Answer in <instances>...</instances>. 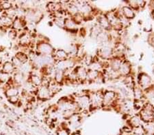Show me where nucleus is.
Returning <instances> with one entry per match:
<instances>
[{"label": "nucleus", "mask_w": 154, "mask_h": 135, "mask_svg": "<svg viewBox=\"0 0 154 135\" xmlns=\"http://www.w3.org/2000/svg\"><path fill=\"white\" fill-rule=\"evenodd\" d=\"M95 40L97 42L99 45L101 46V45H106V44L108 43L109 42H110L111 38L108 31L103 30L98 34V36H97Z\"/></svg>", "instance_id": "nucleus-16"}, {"label": "nucleus", "mask_w": 154, "mask_h": 135, "mask_svg": "<svg viewBox=\"0 0 154 135\" xmlns=\"http://www.w3.org/2000/svg\"><path fill=\"white\" fill-rule=\"evenodd\" d=\"M78 25L77 24L71 17L65 19L64 22V29L71 34H78Z\"/></svg>", "instance_id": "nucleus-11"}, {"label": "nucleus", "mask_w": 154, "mask_h": 135, "mask_svg": "<svg viewBox=\"0 0 154 135\" xmlns=\"http://www.w3.org/2000/svg\"><path fill=\"white\" fill-rule=\"evenodd\" d=\"M1 67H2V66H0V70H1Z\"/></svg>", "instance_id": "nucleus-45"}, {"label": "nucleus", "mask_w": 154, "mask_h": 135, "mask_svg": "<svg viewBox=\"0 0 154 135\" xmlns=\"http://www.w3.org/2000/svg\"><path fill=\"white\" fill-rule=\"evenodd\" d=\"M131 135H133V134H131Z\"/></svg>", "instance_id": "nucleus-46"}, {"label": "nucleus", "mask_w": 154, "mask_h": 135, "mask_svg": "<svg viewBox=\"0 0 154 135\" xmlns=\"http://www.w3.org/2000/svg\"><path fill=\"white\" fill-rule=\"evenodd\" d=\"M0 4H1L2 8L4 12H6L8 10L14 8V6L13 3L10 1H0Z\"/></svg>", "instance_id": "nucleus-29"}, {"label": "nucleus", "mask_w": 154, "mask_h": 135, "mask_svg": "<svg viewBox=\"0 0 154 135\" xmlns=\"http://www.w3.org/2000/svg\"><path fill=\"white\" fill-rule=\"evenodd\" d=\"M11 75L0 70V83H6L11 79Z\"/></svg>", "instance_id": "nucleus-33"}, {"label": "nucleus", "mask_w": 154, "mask_h": 135, "mask_svg": "<svg viewBox=\"0 0 154 135\" xmlns=\"http://www.w3.org/2000/svg\"><path fill=\"white\" fill-rule=\"evenodd\" d=\"M91 100V110L98 109L103 107V91L89 92Z\"/></svg>", "instance_id": "nucleus-4"}, {"label": "nucleus", "mask_w": 154, "mask_h": 135, "mask_svg": "<svg viewBox=\"0 0 154 135\" xmlns=\"http://www.w3.org/2000/svg\"><path fill=\"white\" fill-rule=\"evenodd\" d=\"M53 57L54 58V60H55L56 62L59 61L65 60L66 59L69 58L68 53L66 52V50H64V49L63 48L56 49L55 51H54Z\"/></svg>", "instance_id": "nucleus-17"}, {"label": "nucleus", "mask_w": 154, "mask_h": 135, "mask_svg": "<svg viewBox=\"0 0 154 135\" xmlns=\"http://www.w3.org/2000/svg\"><path fill=\"white\" fill-rule=\"evenodd\" d=\"M153 106V105L151 103L146 102L143 109L139 111L138 114L144 123L154 122V114L152 110Z\"/></svg>", "instance_id": "nucleus-3"}, {"label": "nucleus", "mask_w": 154, "mask_h": 135, "mask_svg": "<svg viewBox=\"0 0 154 135\" xmlns=\"http://www.w3.org/2000/svg\"><path fill=\"white\" fill-rule=\"evenodd\" d=\"M14 56H15L17 58H18L19 61H21L22 63H27V62H28V61H29V58H28V54L23 52V51H18L15 53Z\"/></svg>", "instance_id": "nucleus-27"}, {"label": "nucleus", "mask_w": 154, "mask_h": 135, "mask_svg": "<svg viewBox=\"0 0 154 135\" xmlns=\"http://www.w3.org/2000/svg\"><path fill=\"white\" fill-rule=\"evenodd\" d=\"M127 123H128V125H129L132 128L138 126H143L144 124V122L138 113L130 115L128 121H127Z\"/></svg>", "instance_id": "nucleus-12"}, {"label": "nucleus", "mask_w": 154, "mask_h": 135, "mask_svg": "<svg viewBox=\"0 0 154 135\" xmlns=\"http://www.w3.org/2000/svg\"><path fill=\"white\" fill-rule=\"evenodd\" d=\"M35 51L38 55L48 56L53 55L56 49L54 48L48 40L37 41L36 43Z\"/></svg>", "instance_id": "nucleus-1"}, {"label": "nucleus", "mask_w": 154, "mask_h": 135, "mask_svg": "<svg viewBox=\"0 0 154 135\" xmlns=\"http://www.w3.org/2000/svg\"><path fill=\"white\" fill-rule=\"evenodd\" d=\"M137 85L141 89L145 91L153 85L152 83V78L148 74L145 72H140L138 75Z\"/></svg>", "instance_id": "nucleus-5"}, {"label": "nucleus", "mask_w": 154, "mask_h": 135, "mask_svg": "<svg viewBox=\"0 0 154 135\" xmlns=\"http://www.w3.org/2000/svg\"><path fill=\"white\" fill-rule=\"evenodd\" d=\"M7 33V29L0 26V36H4Z\"/></svg>", "instance_id": "nucleus-41"}, {"label": "nucleus", "mask_w": 154, "mask_h": 135, "mask_svg": "<svg viewBox=\"0 0 154 135\" xmlns=\"http://www.w3.org/2000/svg\"><path fill=\"white\" fill-rule=\"evenodd\" d=\"M4 94L7 98L14 95H19L20 94L19 88L17 87H8L4 92Z\"/></svg>", "instance_id": "nucleus-24"}, {"label": "nucleus", "mask_w": 154, "mask_h": 135, "mask_svg": "<svg viewBox=\"0 0 154 135\" xmlns=\"http://www.w3.org/2000/svg\"><path fill=\"white\" fill-rule=\"evenodd\" d=\"M70 135H82L81 132L78 131H75L73 132H71Z\"/></svg>", "instance_id": "nucleus-42"}, {"label": "nucleus", "mask_w": 154, "mask_h": 135, "mask_svg": "<svg viewBox=\"0 0 154 135\" xmlns=\"http://www.w3.org/2000/svg\"><path fill=\"white\" fill-rule=\"evenodd\" d=\"M46 9L51 15L57 13L60 11L63 10L62 8V4L59 1H50L48 2L46 6Z\"/></svg>", "instance_id": "nucleus-13"}, {"label": "nucleus", "mask_w": 154, "mask_h": 135, "mask_svg": "<svg viewBox=\"0 0 154 135\" xmlns=\"http://www.w3.org/2000/svg\"><path fill=\"white\" fill-rule=\"evenodd\" d=\"M118 72L119 75H120L121 78H124L128 77V76L131 75V72H132V66H131L130 61L127 60L126 59H125L123 61L122 63H121V67L119 68Z\"/></svg>", "instance_id": "nucleus-7"}, {"label": "nucleus", "mask_w": 154, "mask_h": 135, "mask_svg": "<svg viewBox=\"0 0 154 135\" xmlns=\"http://www.w3.org/2000/svg\"><path fill=\"white\" fill-rule=\"evenodd\" d=\"M13 20L11 18H10L8 16L5 15L4 13L0 16V26L3 27L6 29H11Z\"/></svg>", "instance_id": "nucleus-21"}, {"label": "nucleus", "mask_w": 154, "mask_h": 135, "mask_svg": "<svg viewBox=\"0 0 154 135\" xmlns=\"http://www.w3.org/2000/svg\"><path fill=\"white\" fill-rule=\"evenodd\" d=\"M54 23L59 28H64V22H65V18L64 17H54L53 18Z\"/></svg>", "instance_id": "nucleus-28"}, {"label": "nucleus", "mask_w": 154, "mask_h": 135, "mask_svg": "<svg viewBox=\"0 0 154 135\" xmlns=\"http://www.w3.org/2000/svg\"><path fill=\"white\" fill-rule=\"evenodd\" d=\"M97 24L98 25L102 30L109 31L111 29V26L108 21V19L106 18L105 14L99 13L97 16H96Z\"/></svg>", "instance_id": "nucleus-8"}, {"label": "nucleus", "mask_w": 154, "mask_h": 135, "mask_svg": "<svg viewBox=\"0 0 154 135\" xmlns=\"http://www.w3.org/2000/svg\"><path fill=\"white\" fill-rule=\"evenodd\" d=\"M11 61L12 62V64H13L14 67H15L16 69H17V70H19V68H21V66H22V64H23V63H22L21 61H19V59L17 58L14 55L11 58Z\"/></svg>", "instance_id": "nucleus-35"}, {"label": "nucleus", "mask_w": 154, "mask_h": 135, "mask_svg": "<svg viewBox=\"0 0 154 135\" xmlns=\"http://www.w3.org/2000/svg\"><path fill=\"white\" fill-rule=\"evenodd\" d=\"M149 43L154 47V34H151L149 36Z\"/></svg>", "instance_id": "nucleus-40"}, {"label": "nucleus", "mask_w": 154, "mask_h": 135, "mask_svg": "<svg viewBox=\"0 0 154 135\" xmlns=\"http://www.w3.org/2000/svg\"><path fill=\"white\" fill-rule=\"evenodd\" d=\"M54 95L51 93V90L47 86L41 85L37 88L36 92V99L40 100V101H46V100H49Z\"/></svg>", "instance_id": "nucleus-6"}, {"label": "nucleus", "mask_w": 154, "mask_h": 135, "mask_svg": "<svg viewBox=\"0 0 154 135\" xmlns=\"http://www.w3.org/2000/svg\"><path fill=\"white\" fill-rule=\"evenodd\" d=\"M131 134L133 135H145V131L143 126H138L132 128Z\"/></svg>", "instance_id": "nucleus-32"}, {"label": "nucleus", "mask_w": 154, "mask_h": 135, "mask_svg": "<svg viewBox=\"0 0 154 135\" xmlns=\"http://www.w3.org/2000/svg\"><path fill=\"white\" fill-rule=\"evenodd\" d=\"M119 98L118 93L114 90L103 91V107H112L113 104Z\"/></svg>", "instance_id": "nucleus-2"}, {"label": "nucleus", "mask_w": 154, "mask_h": 135, "mask_svg": "<svg viewBox=\"0 0 154 135\" xmlns=\"http://www.w3.org/2000/svg\"><path fill=\"white\" fill-rule=\"evenodd\" d=\"M6 124L7 126H8L10 128H13L15 126V123H14V121H12L11 119H8L7 120L6 122Z\"/></svg>", "instance_id": "nucleus-39"}, {"label": "nucleus", "mask_w": 154, "mask_h": 135, "mask_svg": "<svg viewBox=\"0 0 154 135\" xmlns=\"http://www.w3.org/2000/svg\"><path fill=\"white\" fill-rule=\"evenodd\" d=\"M28 80L33 85L34 87L38 88L42 85L43 83V76L39 75H35V74H30L29 75Z\"/></svg>", "instance_id": "nucleus-19"}, {"label": "nucleus", "mask_w": 154, "mask_h": 135, "mask_svg": "<svg viewBox=\"0 0 154 135\" xmlns=\"http://www.w3.org/2000/svg\"><path fill=\"white\" fill-rule=\"evenodd\" d=\"M143 127L145 131V135H154V122L144 123Z\"/></svg>", "instance_id": "nucleus-26"}, {"label": "nucleus", "mask_w": 154, "mask_h": 135, "mask_svg": "<svg viewBox=\"0 0 154 135\" xmlns=\"http://www.w3.org/2000/svg\"><path fill=\"white\" fill-rule=\"evenodd\" d=\"M144 94H145V99L146 101L150 103L154 102V86L152 85L147 90L144 91Z\"/></svg>", "instance_id": "nucleus-25"}, {"label": "nucleus", "mask_w": 154, "mask_h": 135, "mask_svg": "<svg viewBox=\"0 0 154 135\" xmlns=\"http://www.w3.org/2000/svg\"><path fill=\"white\" fill-rule=\"evenodd\" d=\"M8 102L11 103V104H12V105H16V106H17L20 102V100H21V97H20L19 95H14V96H12L11 98H8Z\"/></svg>", "instance_id": "nucleus-34"}, {"label": "nucleus", "mask_w": 154, "mask_h": 135, "mask_svg": "<svg viewBox=\"0 0 154 135\" xmlns=\"http://www.w3.org/2000/svg\"><path fill=\"white\" fill-rule=\"evenodd\" d=\"M74 69H75V71L76 72L78 82L81 83L86 82L87 72H88V69H87V68L82 65H77Z\"/></svg>", "instance_id": "nucleus-9"}, {"label": "nucleus", "mask_w": 154, "mask_h": 135, "mask_svg": "<svg viewBox=\"0 0 154 135\" xmlns=\"http://www.w3.org/2000/svg\"><path fill=\"white\" fill-rule=\"evenodd\" d=\"M1 70L3 71L4 72L8 74V75H11L16 72L17 69H16L15 67L12 64L11 61H6L4 63H2Z\"/></svg>", "instance_id": "nucleus-18"}, {"label": "nucleus", "mask_w": 154, "mask_h": 135, "mask_svg": "<svg viewBox=\"0 0 154 135\" xmlns=\"http://www.w3.org/2000/svg\"><path fill=\"white\" fill-rule=\"evenodd\" d=\"M7 36H8V38L11 40H15L18 39L19 36V33L18 31L12 29H9V30L7 31Z\"/></svg>", "instance_id": "nucleus-31"}, {"label": "nucleus", "mask_w": 154, "mask_h": 135, "mask_svg": "<svg viewBox=\"0 0 154 135\" xmlns=\"http://www.w3.org/2000/svg\"><path fill=\"white\" fill-rule=\"evenodd\" d=\"M53 79L58 84L60 85H63L64 82V80H65V72H64V71L56 69L53 77Z\"/></svg>", "instance_id": "nucleus-22"}, {"label": "nucleus", "mask_w": 154, "mask_h": 135, "mask_svg": "<svg viewBox=\"0 0 154 135\" xmlns=\"http://www.w3.org/2000/svg\"><path fill=\"white\" fill-rule=\"evenodd\" d=\"M125 60L124 57H114L110 60L108 61V68H110L111 70L118 72L119 68L121 67V63L123 61Z\"/></svg>", "instance_id": "nucleus-14"}, {"label": "nucleus", "mask_w": 154, "mask_h": 135, "mask_svg": "<svg viewBox=\"0 0 154 135\" xmlns=\"http://www.w3.org/2000/svg\"><path fill=\"white\" fill-rule=\"evenodd\" d=\"M101 72H96V71L88 70V72H87V78H86V82L88 83H95L97 78L99 77Z\"/></svg>", "instance_id": "nucleus-23"}, {"label": "nucleus", "mask_w": 154, "mask_h": 135, "mask_svg": "<svg viewBox=\"0 0 154 135\" xmlns=\"http://www.w3.org/2000/svg\"><path fill=\"white\" fill-rule=\"evenodd\" d=\"M133 93V100H145V94H144V90L141 89L139 86L136 84L134 87L132 89Z\"/></svg>", "instance_id": "nucleus-20"}, {"label": "nucleus", "mask_w": 154, "mask_h": 135, "mask_svg": "<svg viewBox=\"0 0 154 135\" xmlns=\"http://www.w3.org/2000/svg\"><path fill=\"white\" fill-rule=\"evenodd\" d=\"M126 5H128V6H130L131 8H132L134 10H139L137 1H126Z\"/></svg>", "instance_id": "nucleus-37"}, {"label": "nucleus", "mask_w": 154, "mask_h": 135, "mask_svg": "<svg viewBox=\"0 0 154 135\" xmlns=\"http://www.w3.org/2000/svg\"><path fill=\"white\" fill-rule=\"evenodd\" d=\"M151 16H152V17L154 19V10H151Z\"/></svg>", "instance_id": "nucleus-43"}, {"label": "nucleus", "mask_w": 154, "mask_h": 135, "mask_svg": "<svg viewBox=\"0 0 154 135\" xmlns=\"http://www.w3.org/2000/svg\"><path fill=\"white\" fill-rule=\"evenodd\" d=\"M27 26V21L24 17H16L13 20L11 29L18 32L24 30Z\"/></svg>", "instance_id": "nucleus-10"}, {"label": "nucleus", "mask_w": 154, "mask_h": 135, "mask_svg": "<svg viewBox=\"0 0 154 135\" xmlns=\"http://www.w3.org/2000/svg\"><path fill=\"white\" fill-rule=\"evenodd\" d=\"M137 4L139 10H142L146 6V2L145 1H140V0H139V1H137Z\"/></svg>", "instance_id": "nucleus-38"}, {"label": "nucleus", "mask_w": 154, "mask_h": 135, "mask_svg": "<svg viewBox=\"0 0 154 135\" xmlns=\"http://www.w3.org/2000/svg\"><path fill=\"white\" fill-rule=\"evenodd\" d=\"M71 132L68 128H63L58 127L56 131V135H70Z\"/></svg>", "instance_id": "nucleus-36"}, {"label": "nucleus", "mask_w": 154, "mask_h": 135, "mask_svg": "<svg viewBox=\"0 0 154 135\" xmlns=\"http://www.w3.org/2000/svg\"><path fill=\"white\" fill-rule=\"evenodd\" d=\"M71 18L78 25H79L82 23L83 22L85 21V19H84V17L83 16L82 14L79 13V12L75 14V15L72 16Z\"/></svg>", "instance_id": "nucleus-30"}, {"label": "nucleus", "mask_w": 154, "mask_h": 135, "mask_svg": "<svg viewBox=\"0 0 154 135\" xmlns=\"http://www.w3.org/2000/svg\"><path fill=\"white\" fill-rule=\"evenodd\" d=\"M120 10L121 13H122V15L128 20L131 21L135 18L136 11L134 10L132 8H131L130 6H128V5H125V6H122Z\"/></svg>", "instance_id": "nucleus-15"}, {"label": "nucleus", "mask_w": 154, "mask_h": 135, "mask_svg": "<svg viewBox=\"0 0 154 135\" xmlns=\"http://www.w3.org/2000/svg\"><path fill=\"white\" fill-rule=\"evenodd\" d=\"M152 110H153V114H154V105L153 106V109H152Z\"/></svg>", "instance_id": "nucleus-44"}]
</instances>
